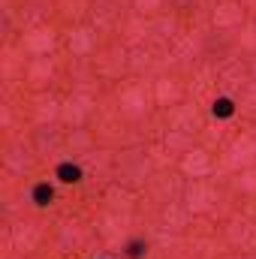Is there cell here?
Instances as JSON below:
<instances>
[{"instance_id":"obj_1","label":"cell","mask_w":256,"mask_h":259,"mask_svg":"<svg viewBox=\"0 0 256 259\" xmlns=\"http://www.w3.org/2000/svg\"><path fill=\"white\" fill-rule=\"evenodd\" d=\"M58 178L66 181V184H75V181H81V169L72 166V163H61V166H58Z\"/></svg>"},{"instance_id":"obj_2","label":"cell","mask_w":256,"mask_h":259,"mask_svg":"<svg viewBox=\"0 0 256 259\" xmlns=\"http://www.w3.org/2000/svg\"><path fill=\"white\" fill-rule=\"evenodd\" d=\"M235 109H232V100H226V97H220V100H214V115L217 118H229Z\"/></svg>"},{"instance_id":"obj_3","label":"cell","mask_w":256,"mask_h":259,"mask_svg":"<svg viewBox=\"0 0 256 259\" xmlns=\"http://www.w3.org/2000/svg\"><path fill=\"white\" fill-rule=\"evenodd\" d=\"M52 196H55V190H52L49 184H39V187L33 190V202H36V205H49Z\"/></svg>"},{"instance_id":"obj_4","label":"cell","mask_w":256,"mask_h":259,"mask_svg":"<svg viewBox=\"0 0 256 259\" xmlns=\"http://www.w3.org/2000/svg\"><path fill=\"white\" fill-rule=\"evenodd\" d=\"M142 253H145V244H142V241H133V244H130V250H127V256L130 259H139Z\"/></svg>"}]
</instances>
